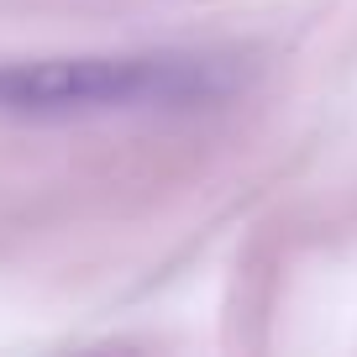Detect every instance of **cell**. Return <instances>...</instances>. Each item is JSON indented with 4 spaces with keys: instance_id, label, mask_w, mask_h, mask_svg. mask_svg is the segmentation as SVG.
Returning a JSON list of instances; mask_svg holds the SVG:
<instances>
[{
    "instance_id": "1",
    "label": "cell",
    "mask_w": 357,
    "mask_h": 357,
    "mask_svg": "<svg viewBox=\"0 0 357 357\" xmlns=\"http://www.w3.org/2000/svg\"><path fill=\"white\" fill-rule=\"evenodd\" d=\"M226 79L205 58H37L0 68V111L11 116H105L153 105H200Z\"/></svg>"
}]
</instances>
